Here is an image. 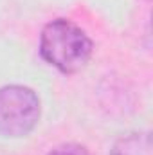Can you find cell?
<instances>
[{"instance_id": "1", "label": "cell", "mask_w": 153, "mask_h": 155, "mask_svg": "<svg viewBox=\"0 0 153 155\" xmlns=\"http://www.w3.org/2000/svg\"><path fill=\"white\" fill-rule=\"evenodd\" d=\"M41 58L63 74L81 71L92 56V40L74 22L58 18L49 22L40 36Z\"/></svg>"}, {"instance_id": "2", "label": "cell", "mask_w": 153, "mask_h": 155, "mask_svg": "<svg viewBox=\"0 0 153 155\" xmlns=\"http://www.w3.org/2000/svg\"><path fill=\"white\" fill-rule=\"evenodd\" d=\"M40 119V99L34 90L22 85L0 88V134L24 137L34 130Z\"/></svg>"}, {"instance_id": "3", "label": "cell", "mask_w": 153, "mask_h": 155, "mask_svg": "<svg viewBox=\"0 0 153 155\" xmlns=\"http://www.w3.org/2000/svg\"><path fill=\"white\" fill-rule=\"evenodd\" d=\"M110 155H151V137L148 132H132L114 144Z\"/></svg>"}, {"instance_id": "4", "label": "cell", "mask_w": 153, "mask_h": 155, "mask_svg": "<svg viewBox=\"0 0 153 155\" xmlns=\"http://www.w3.org/2000/svg\"><path fill=\"white\" fill-rule=\"evenodd\" d=\"M47 155H92L85 146L81 144H74V143H69V144H61V146H56L54 150H50Z\"/></svg>"}]
</instances>
